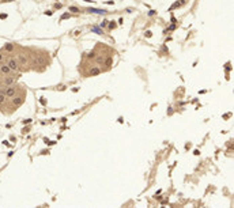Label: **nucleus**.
I'll return each mask as SVG.
<instances>
[{
  "label": "nucleus",
  "mask_w": 234,
  "mask_h": 208,
  "mask_svg": "<svg viewBox=\"0 0 234 208\" xmlns=\"http://www.w3.org/2000/svg\"><path fill=\"white\" fill-rule=\"evenodd\" d=\"M94 56H95V53H94V52H90V53L87 54V57H90V59H93Z\"/></svg>",
  "instance_id": "nucleus-6"
},
{
  "label": "nucleus",
  "mask_w": 234,
  "mask_h": 208,
  "mask_svg": "<svg viewBox=\"0 0 234 208\" xmlns=\"http://www.w3.org/2000/svg\"><path fill=\"white\" fill-rule=\"evenodd\" d=\"M98 73H101V69H99L98 67H93V68L90 69V75H98Z\"/></svg>",
  "instance_id": "nucleus-1"
},
{
  "label": "nucleus",
  "mask_w": 234,
  "mask_h": 208,
  "mask_svg": "<svg viewBox=\"0 0 234 208\" xmlns=\"http://www.w3.org/2000/svg\"><path fill=\"white\" fill-rule=\"evenodd\" d=\"M70 11H72V12H78L79 10L76 8V7H71V8H70Z\"/></svg>",
  "instance_id": "nucleus-5"
},
{
  "label": "nucleus",
  "mask_w": 234,
  "mask_h": 208,
  "mask_svg": "<svg viewBox=\"0 0 234 208\" xmlns=\"http://www.w3.org/2000/svg\"><path fill=\"white\" fill-rule=\"evenodd\" d=\"M91 30H93V31H97L98 34H101V33H102V30H99V29H97V27H91Z\"/></svg>",
  "instance_id": "nucleus-3"
},
{
  "label": "nucleus",
  "mask_w": 234,
  "mask_h": 208,
  "mask_svg": "<svg viewBox=\"0 0 234 208\" xmlns=\"http://www.w3.org/2000/svg\"><path fill=\"white\" fill-rule=\"evenodd\" d=\"M184 3H185V0H181V1H178V3H176V4H174V6L171 7V8H176V7H180V6H182Z\"/></svg>",
  "instance_id": "nucleus-2"
},
{
  "label": "nucleus",
  "mask_w": 234,
  "mask_h": 208,
  "mask_svg": "<svg viewBox=\"0 0 234 208\" xmlns=\"http://www.w3.org/2000/svg\"><path fill=\"white\" fill-rule=\"evenodd\" d=\"M112 63H113V61H112V59H110V57H109V59H108V60H106V65H112Z\"/></svg>",
  "instance_id": "nucleus-4"
}]
</instances>
